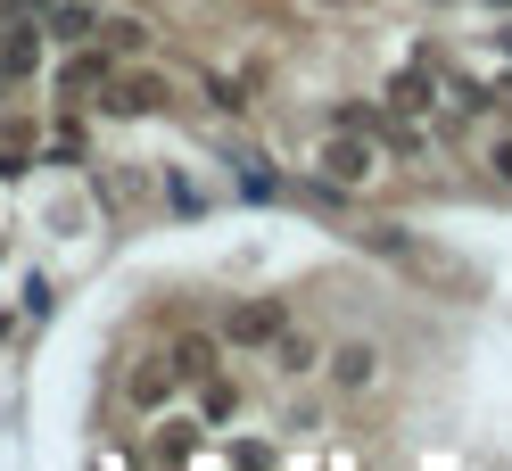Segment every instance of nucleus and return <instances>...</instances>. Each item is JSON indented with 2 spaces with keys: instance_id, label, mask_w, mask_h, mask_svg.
I'll list each match as a JSON object with an SVG mask.
<instances>
[{
  "instance_id": "7",
  "label": "nucleus",
  "mask_w": 512,
  "mask_h": 471,
  "mask_svg": "<svg viewBox=\"0 0 512 471\" xmlns=\"http://www.w3.org/2000/svg\"><path fill=\"white\" fill-rule=\"evenodd\" d=\"M108 108L116 116H149V108H166V83L157 75H108Z\"/></svg>"
},
{
  "instance_id": "4",
  "label": "nucleus",
  "mask_w": 512,
  "mask_h": 471,
  "mask_svg": "<svg viewBox=\"0 0 512 471\" xmlns=\"http://www.w3.org/2000/svg\"><path fill=\"white\" fill-rule=\"evenodd\" d=\"M314 166H323V182H339V191H364V182H372V149L364 141H323Z\"/></svg>"
},
{
  "instance_id": "8",
  "label": "nucleus",
  "mask_w": 512,
  "mask_h": 471,
  "mask_svg": "<svg viewBox=\"0 0 512 471\" xmlns=\"http://www.w3.org/2000/svg\"><path fill=\"white\" fill-rule=\"evenodd\" d=\"M42 67V25H9V34H0V75H34Z\"/></svg>"
},
{
  "instance_id": "14",
  "label": "nucleus",
  "mask_w": 512,
  "mask_h": 471,
  "mask_svg": "<svg viewBox=\"0 0 512 471\" xmlns=\"http://www.w3.org/2000/svg\"><path fill=\"white\" fill-rule=\"evenodd\" d=\"M149 455L157 463H190V455H199V438H190V422H166V438H157Z\"/></svg>"
},
{
  "instance_id": "18",
  "label": "nucleus",
  "mask_w": 512,
  "mask_h": 471,
  "mask_svg": "<svg viewBox=\"0 0 512 471\" xmlns=\"http://www.w3.org/2000/svg\"><path fill=\"white\" fill-rule=\"evenodd\" d=\"M496 42H504V58H512V25H504V34H496Z\"/></svg>"
},
{
  "instance_id": "6",
  "label": "nucleus",
  "mask_w": 512,
  "mask_h": 471,
  "mask_svg": "<svg viewBox=\"0 0 512 471\" xmlns=\"http://www.w3.org/2000/svg\"><path fill=\"white\" fill-rule=\"evenodd\" d=\"M42 34L50 42H91V34H100V9H91V0H50V9H42Z\"/></svg>"
},
{
  "instance_id": "16",
  "label": "nucleus",
  "mask_w": 512,
  "mask_h": 471,
  "mask_svg": "<svg viewBox=\"0 0 512 471\" xmlns=\"http://www.w3.org/2000/svg\"><path fill=\"white\" fill-rule=\"evenodd\" d=\"M446 108H463V116H479V108H496V100H488V91H479V83L463 75V83H446Z\"/></svg>"
},
{
  "instance_id": "20",
  "label": "nucleus",
  "mask_w": 512,
  "mask_h": 471,
  "mask_svg": "<svg viewBox=\"0 0 512 471\" xmlns=\"http://www.w3.org/2000/svg\"><path fill=\"white\" fill-rule=\"evenodd\" d=\"M0 265H9V248H0Z\"/></svg>"
},
{
  "instance_id": "11",
  "label": "nucleus",
  "mask_w": 512,
  "mask_h": 471,
  "mask_svg": "<svg viewBox=\"0 0 512 471\" xmlns=\"http://www.w3.org/2000/svg\"><path fill=\"white\" fill-rule=\"evenodd\" d=\"M422 108H430V67H405L389 83V116H422Z\"/></svg>"
},
{
  "instance_id": "17",
  "label": "nucleus",
  "mask_w": 512,
  "mask_h": 471,
  "mask_svg": "<svg viewBox=\"0 0 512 471\" xmlns=\"http://www.w3.org/2000/svg\"><path fill=\"white\" fill-rule=\"evenodd\" d=\"M488 166H496V182H504V191H512V133H504V141L488 149Z\"/></svg>"
},
{
  "instance_id": "10",
  "label": "nucleus",
  "mask_w": 512,
  "mask_h": 471,
  "mask_svg": "<svg viewBox=\"0 0 512 471\" xmlns=\"http://www.w3.org/2000/svg\"><path fill=\"white\" fill-rule=\"evenodd\" d=\"M166 389H174V364H133V381H124V397H133V405H166Z\"/></svg>"
},
{
  "instance_id": "15",
  "label": "nucleus",
  "mask_w": 512,
  "mask_h": 471,
  "mask_svg": "<svg viewBox=\"0 0 512 471\" xmlns=\"http://www.w3.org/2000/svg\"><path fill=\"white\" fill-rule=\"evenodd\" d=\"M25 166H34V141H25V133H9V141H0V182H9V174H25Z\"/></svg>"
},
{
  "instance_id": "5",
  "label": "nucleus",
  "mask_w": 512,
  "mask_h": 471,
  "mask_svg": "<svg viewBox=\"0 0 512 471\" xmlns=\"http://www.w3.org/2000/svg\"><path fill=\"white\" fill-rule=\"evenodd\" d=\"M166 364H174V381H207V372H223V339L215 331H182Z\"/></svg>"
},
{
  "instance_id": "1",
  "label": "nucleus",
  "mask_w": 512,
  "mask_h": 471,
  "mask_svg": "<svg viewBox=\"0 0 512 471\" xmlns=\"http://www.w3.org/2000/svg\"><path fill=\"white\" fill-rule=\"evenodd\" d=\"M281 323H290V306H281V298H240L232 314H223V348H273V339H281Z\"/></svg>"
},
{
  "instance_id": "19",
  "label": "nucleus",
  "mask_w": 512,
  "mask_h": 471,
  "mask_svg": "<svg viewBox=\"0 0 512 471\" xmlns=\"http://www.w3.org/2000/svg\"><path fill=\"white\" fill-rule=\"evenodd\" d=\"M488 9H512V0H488Z\"/></svg>"
},
{
  "instance_id": "12",
  "label": "nucleus",
  "mask_w": 512,
  "mask_h": 471,
  "mask_svg": "<svg viewBox=\"0 0 512 471\" xmlns=\"http://www.w3.org/2000/svg\"><path fill=\"white\" fill-rule=\"evenodd\" d=\"M199 405H207V422H232V414H240V381H232V372H207V381H199Z\"/></svg>"
},
{
  "instance_id": "13",
  "label": "nucleus",
  "mask_w": 512,
  "mask_h": 471,
  "mask_svg": "<svg viewBox=\"0 0 512 471\" xmlns=\"http://www.w3.org/2000/svg\"><path fill=\"white\" fill-rule=\"evenodd\" d=\"M75 83H108V50H75V58H67V83H58V91L75 100Z\"/></svg>"
},
{
  "instance_id": "2",
  "label": "nucleus",
  "mask_w": 512,
  "mask_h": 471,
  "mask_svg": "<svg viewBox=\"0 0 512 471\" xmlns=\"http://www.w3.org/2000/svg\"><path fill=\"white\" fill-rule=\"evenodd\" d=\"M323 372L339 397H364V389H380V348L372 339H339V348H323Z\"/></svg>"
},
{
  "instance_id": "3",
  "label": "nucleus",
  "mask_w": 512,
  "mask_h": 471,
  "mask_svg": "<svg viewBox=\"0 0 512 471\" xmlns=\"http://www.w3.org/2000/svg\"><path fill=\"white\" fill-rule=\"evenodd\" d=\"M273 372H281V381H306V372H323V339H314V331H298V323H281V339H273Z\"/></svg>"
},
{
  "instance_id": "9",
  "label": "nucleus",
  "mask_w": 512,
  "mask_h": 471,
  "mask_svg": "<svg viewBox=\"0 0 512 471\" xmlns=\"http://www.w3.org/2000/svg\"><path fill=\"white\" fill-rule=\"evenodd\" d=\"M149 42H157V34H149L141 17H100V50H108V58H133V50H149Z\"/></svg>"
}]
</instances>
